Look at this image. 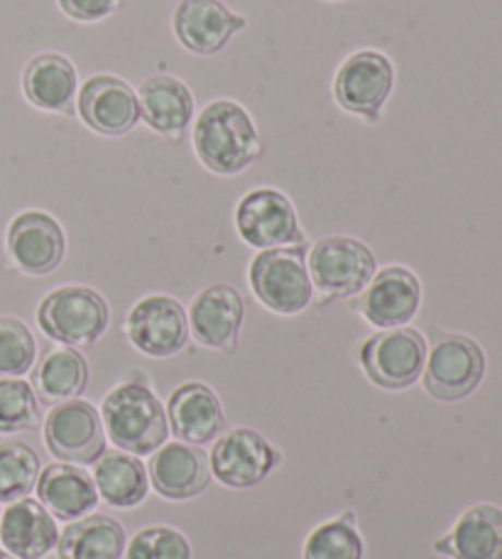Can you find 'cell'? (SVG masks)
<instances>
[{
	"instance_id": "obj_32",
	"label": "cell",
	"mask_w": 502,
	"mask_h": 559,
	"mask_svg": "<svg viewBox=\"0 0 502 559\" xmlns=\"http://www.w3.org/2000/svg\"><path fill=\"white\" fill-rule=\"evenodd\" d=\"M125 559H192V545L175 527L153 525L130 540Z\"/></svg>"
},
{
	"instance_id": "obj_24",
	"label": "cell",
	"mask_w": 502,
	"mask_h": 559,
	"mask_svg": "<svg viewBox=\"0 0 502 559\" xmlns=\"http://www.w3.org/2000/svg\"><path fill=\"white\" fill-rule=\"evenodd\" d=\"M25 98L43 111H69L76 96V69L67 57L45 52L29 59L23 72Z\"/></svg>"
},
{
	"instance_id": "obj_10",
	"label": "cell",
	"mask_w": 502,
	"mask_h": 559,
	"mask_svg": "<svg viewBox=\"0 0 502 559\" xmlns=\"http://www.w3.org/2000/svg\"><path fill=\"white\" fill-rule=\"evenodd\" d=\"M236 226L240 238L260 251L304 241L292 202L277 189H255V192L240 199L236 209Z\"/></svg>"
},
{
	"instance_id": "obj_3",
	"label": "cell",
	"mask_w": 502,
	"mask_h": 559,
	"mask_svg": "<svg viewBox=\"0 0 502 559\" xmlns=\"http://www.w3.org/2000/svg\"><path fill=\"white\" fill-rule=\"evenodd\" d=\"M250 287L277 314H299L314 297L307 267V243L270 248L250 263Z\"/></svg>"
},
{
	"instance_id": "obj_23",
	"label": "cell",
	"mask_w": 502,
	"mask_h": 559,
	"mask_svg": "<svg viewBox=\"0 0 502 559\" xmlns=\"http://www.w3.org/2000/svg\"><path fill=\"white\" fill-rule=\"evenodd\" d=\"M140 118L163 135H179L192 123L194 98L187 84L175 76H153L140 86Z\"/></svg>"
},
{
	"instance_id": "obj_16",
	"label": "cell",
	"mask_w": 502,
	"mask_h": 559,
	"mask_svg": "<svg viewBox=\"0 0 502 559\" xmlns=\"http://www.w3.org/2000/svg\"><path fill=\"white\" fill-rule=\"evenodd\" d=\"M150 484L167 501H189L206 491L211 466L204 449L187 442H165L147 468Z\"/></svg>"
},
{
	"instance_id": "obj_21",
	"label": "cell",
	"mask_w": 502,
	"mask_h": 559,
	"mask_svg": "<svg viewBox=\"0 0 502 559\" xmlns=\"http://www.w3.org/2000/svg\"><path fill=\"white\" fill-rule=\"evenodd\" d=\"M434 552L451 559H502V511L490 503L468 508L454 531L434 543Z\"/></svg>"
},
{
	"instance_id": "obj_20",
	"label": "cell",
	"mask_w": 502,
	"mask_h": 559,
	"mask_svg": "<svg viewBox=\"0 0 502 559\" xmlns=\"http://www.w3.org/2000/svg\"><path fill=\"white\" fill-rule=\"evenodd\" d=\"M0 543L5 552L17 559H43L55 550L59 531L52 513L43 503L20 498L15 503H8L5 513L0 515Z\"/></svg>"
},
{
	"instance_id": "obj_22",
	"label": "cell",
	"mask_w": 502,
	"mask_h": 559,
	"mask_svg": "<svg viewBox=\"0 0 502 559\" xmlns=\"http://www.w3.org/2000/svg\"><path fill=\"white\" fill-rule=\"evenodd\" d=\"M37 501L57 521H82L96 511L98 491L94 478L74 464H52L37 478Z\"/></svg>"
},
{
	"instance_id": "obj_18",
	"label": "cell",
	"mask_w": 502,
	"mask_h": 559,
	"mask_svg": "<svg viewBox=\"0 0 502 559\" xmlns=\"http://www.w3.org/2000/svg\"><path fill=\"white\" fill-rule=\"evenodd\" d=\"M421 302V285L407 267L390 265L375 273L363 295V317L380 329L405 326L415 319Z\"/></svg>"
},
{
	"instance_id": "obj_17",
	"label": "cell",
	"mask_w": 502,
	"mask_h": 559,
	"mask_svg": "<svg viewBox=\"0 0 502 559\" xmlns=\"http://www.w3.org/2000/svg\"><path fill=\"white\" fill-rule=\"evenodd\" d=\"M246 27V17L220 0H182L175 10V35L189 52L216 55Z\"/></svg>"
},
{
	"instance_id": "obj_12",
	"label": "cell",
	"mask_w": 502,
	"mask_h": 559,
	"mask_svg": "<svg viewBox=\"0 0 502 559\" xmlns=\"http://www.w3.org/2000/svg\"><path fill=\"white\" fill-rule=\"evenodd\" d=\"M395 69L385 55L363 49L340 64L334 84V96L344 111L375 118L393 94Z\"/></svg>"
},
{
	"instance_id": "obj_13",
	"label": "cell",
	"mask_w": 502,
	"mask_h": 559,
	"mask_svg": "<svg viewBox=\"0 0 502 559\" xmlns=\"http://www.w3.org/2000/svg\"><path fill=\"white\" fill-rule=\"evenodd\" d=\"M8 255L17 271L27 275H49L64 261L67 238L55 216L45 212H23L8 226Z\"/></svg>"
},
{
	"instance_id": "obj_8",
	"label": "cell",
	"mask_w": 502,
	"mask_h": 559,
	"mask_svg": "<svg viewBox=\"0 0 502 559\" xmlns=\"http://www.w3.org/2000/svg\"><path fill=\"white\" fill-rule=\"evenodd\" d=\"M45 444L64 464H94L106 454L104 419L92 403H59L45 419Z\"/></svg>"
},
{
	"instance_id": "obj_14",
	"label": "cell",
	"mask_w": 502,
	"mask_h": 559,
	"mask_svg": "<svg viewBox=\"0 0 502 559\" xmlns=\"http://www.w3.org/2000/svg\"><path fill=\"white\" fill-rule=\"evenodd\" d=\"M246 317L243 297L230 285H211L199 293L189 312V329L201 346L234 354Z\"/></svg>"
},
{
	"instance_id": "obj_26",
	"label": "cell",
	"mask_w": 502,
	"mask_h": 559,
	"mask_svg": "<svg viewBox=\"0 0 502 559\" xmlns=\"http://www.w3.org/2000/svg\"><path fill=\"white\" fill-rule=\"evenodd\" d=\"M59 559H120L125 552L123 525L108 515H86L64 527L57 543Z\"/></svg>"
},
{
	"instance_id": "obj_7",
	"label": "cell",
	"mask_w": 502,
	"mask_h": 559,
	"mask_svg": "<svg viewBox=\"0 0 502 559\" xmlns=\"http://www.w3.org/2000/svg\"><path fill=\"white\" fill-rule=\"evenodd\" d=\"M425 391L441 403L464 401L486 376V354L464 334H446L431 348L425 364Z\"/></svg>"
},
{
	"instance_id": "obj_30",
	"label": "cell",
	"mask_w": 502,
	"mask_h": 559,
	"mask_svg": "<svg viewBox=\"0 0 502 559\" xmlns=\"http://www.w3.org/2000/svg\"><path fill=\"white\" fill-rule=\"evenodd\" d=\"M39 423V401L23 378H0V435H15Z\"/></svg>"
},
{
	"instance_id": "obj_9",
	"label": "cell",
	"mask_w": 502,
	"mask_h": 559,
	"mask_svg": "<svg viewBox=\"0 0 502 559\" xmlns=\"http://www.w3.org/2000/svg\"><path fill=\"white\" fill-rule=\"evenodd\" d=\"M279 464V452L255 429H230L211 449V474L228 488L263 484Z\"/></svg>"
},
{
	"instance_id": "obj_25",
	"label": "cell",
	"mask_w": 502,
	"mask_h": 559,
	"mask_svg": "<svg viewBox=\"0 0 502 559\" xmlns=\"http://www.w3.org/2000/svg\"><path fill=\"white\" fill-rule=\"evenodd\" d=\"M88 385L86 358L72 346L52 348L33 371V391L37 401L59 405L82 395Z\"/></svg>"
},
{
	"instance_id": "obj_27",
	"label": "cell",
	"mask_w": 502,
	"mask_h": 559,
	"mask_svg": "<svg viewBox=\"0 0 502 559\" xmlns=\"http://www.w3.org/2000/svg\"><path fill=\"white\" fill-rule=\"evenodd\" d=\"M94 484L98 496L113 508H135L145 501L150 476L133 454L108 452L96 462Z\"/></svg>"
},
{
	"instance_id": "obj_29",
	"label": "cell",
	"mask_w": 502,
	"mask_h": 559,
	"mask_svg": "<svg viewBox=\"0 0 502 559\" xmlns=\"http://www.w3.org/2000/svg\"><path fill=\"white\" fill-rule=\"evenodd\" d=\"M366 545L356 531L354 513L319 525L304 543V559H363Z\"/></svg>"
},
{
	"instance_id": "obj_11",
	"label": "cell",
	"mask_w": 502,
	"mask_h": 559,
	"mask_svg": "<svg viewBox=\"0 0 502 559\" xmlns=\"http://www.w3.org/2000/svg\"><path fill=\"white\" fill-rule=\"evenodd\" d=\"M125 332L138 352L153 358H167L187 346L189 317L177 299L150 295L130 309Z\"/></svg>"
},
{
	"instance_id": "obj_31",
	"label": "cell",
	"mask_w": 502,
	"mask_h": 559,
	"mask_svg": "<svg viewBox=\"0 0 502 559\" xmlns=\"http://www.w3.org/2000/svg\"><path fill=\"white\" fill-rule=\"evenodd\" d=\"M37 342L25 322L0 317V378H23L33 371Z\"/></svg>"
},
{
	"instance_id": "obj_34",
	"label": "cell",
	"mask_w": 502,
	"mask_h": 559,
	"mask_svg": "<svg viewBox=\"0 0 502 559\" xmlns=\"http://www.w3.org/2000/svg\"><path fill=\"white\" fill-rule=\"evenodd\" d=\"M0 559H17V557H13V555L5 552V550H0Z\"/></svg>"
},
{
	"instance_id": "obj_15",
	"label": "cell",
	"mask_w": 502,
	"mask_h": 559,
	"mask_svg": "<svg viewBox=\"0 0 502 559\" xmlns=\"http://www.w3.org/2000/svg\"><path fill=\"white\" fill-rule=\"evenodd\" d=\"M79 116L100 135H123L140 121V104L123 79L98 74L82 86Z\"/></svg>"
},
{
	"instance_id": "obj_2",
	"label": "cell",
	"mask_w": 502,
	"mask_h": 559,
	"mask_svg": "<svg viewBox=\"0 0 502 559\" xmlns=\"http://www.w3.org/2000/svg\"><path fill=\"white\" fill-rule=\"evenodd\" d=\"M100 419L110 442L133 456L155 454L169 437L165 405L143 383L113 388L100 405Z\"/></svg>"
},
{
	"instance_id": "obj_28",
	"label": "cell",
	"mask_w": 502,
	"mask_h": 559,
	"mask_svg": "<svg viewBox=\"0 0 502 559\" xmlns=\"http://www.w3.org/2000/svg\"><path fill=\"white\" fill-rule=\"evenodd\" d=\"M39 456L23 442L0 444V503H15L37 486Z\"/></svg>"
},
{
	"instance_id": "obj_33",
	"label": "cell",
	"mask_w": 502,
	"mask_h": 559,
	"mask_svg": "<svg viewBox=\"0 0 502 559\" xmlns=\"http://www.w3.org/2000/svg\"><path fill=\"white\" fill-rule=\"evenodd\" d=\"M116 5L118 0H59V8L79 23H94V20L106 17L113 13Z\"/></svg>"
},
{
	"instance_id": "obj_35",
	"label": "cell",
	"mask_w": 502,
	"mask_h": 559,
	"mask_svg": "<svg viewBox=\"0 0 502 559\" xmlns=\"http://www.w3.org/2000/svg\"><path fill=\"white\" fill-rule=\"evenodd\" d=\"M0 515H3V513H0Z\"/></svg>"
},
{
	"instance_id": "obj_5",
	"label": "cell",
	"mask_w": 502,
	"mask_h": 559,
	"mask_svg": "<svg viewBox=\"0 0 502 559\" xmlns=\"http://www.w3.org/2000/svg\"><path fill=\"white\" fill-rule=\"evenodd\" d=\"M360 364L378 388L405 391L425 373L427 342L411 326L385 329V332L370 336L360 348Z\"/></svg>"
},
{
	"instance_id": "obj_19",
	"label": "cell",
	"mask_w": 502,
	"mask_h": 559,
	"mask_svg": "<svg viewBox=\"0 0 502 559\" xmlns=\"http://www.w3.org/2000/svg\"><path fill=\"white\" fill-rule=\"evenodd\" d=\"M167 423L179 442L206 444L224 432L226 417L218 395L208 385L184 383L169 397Z\"/></svg>"
},
{
	"instance_id": "obj_4",
	"label": "cell",
	"mask_w": 502,
	"mask_h": 559,
	"mask_svg": "<svg viewBox=\"0 0 502 559\" xmlns=\"http://www.w3.org/2000/svg\"><path fill=\"white\" fill-rule=\"evenodd\" d=\"M108 305L96 289L67 285L49 293L37 309V324L52 342L86 346L98 342L108 329Z\"/></svg>"
},
{
	"instance_id": "obj_1",
	"label": "cell",
	"mask_w": 502,
	"mask_h": 559,
	"mask_svg": "<svg viewBox=\"0 0 502 559\" xmlns=\"http://www.w3.org/2000/svg\"><path fill=\"white\" fill-rule=\"evenodd\" d=\"M194 150L216 175H238L263 155L253 118L234 102L206 106L194 123Z\"/></svg>"
},
{
	"instance_id": "obj_6",
	"label": "cell",
	"mask_w": 502,
	"mask_h": 559,
	"mask_svg": "<svg viewBox=\"0 0 502 559\" xmlns=\"http://www.w3.org/2000/svg\"><path fill=\"white\" fill-rule=\"evenodd\" d=\"M378 273L373 251L348 236H328L309 253V277L326 297H354L363 293Z\"/></svg>"
}]
</instances>
